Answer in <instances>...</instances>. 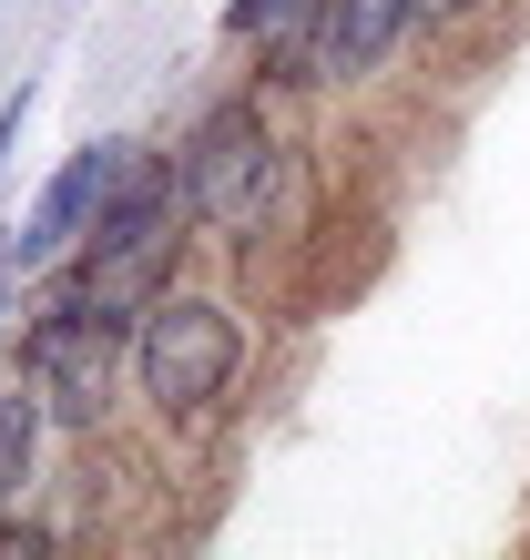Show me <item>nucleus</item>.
<instances>
[{
	"label": "nucleus",
	"mask_w": 530,
	"mask_h": 560,
	"mask_svg": "<svg viewBox=\"0 0 530 560\" xmlns=\"http://www.w3.org/2000/svg\"><path fill=\"white\" fill-rule=\"evenodd\" d=\"M51 439H61V428H51V408H42V387L11 368V387H0V510L42 489V448H51Z\"/></svg>",
	"instance_id": "39448f33"
},
{
	"label": "nucleus",
	"mask_w": 530,
	"mask_h": 560,
	"mask_svg": "<svg viewBox=\"0 0 530 560\" xmlns=\"http://www.w3.org/2000/svg\"><path fill=\"white\" fill-rule=\"evenodd\" d=\"M31 103H42V82H11V92H0V174H11V153H21V122H31Z\"/></svg>",
	"instance_id": "1a4fd4ad"
},
{
	"label": "nucleus",
	"mask_w": 530,
	"mask_h": 560,
	"mask_svg": "<svg viewBox=\"0 0 530 560\" xmlns=\"http://www.w3.org/2000/svg\"><path fill=\"white\" fill-rule=\"evenodd\" d=\"M11 285H21V276H11V266H0V316H11Z\"/></svg>",
	"instance_id": "9d476101"
},
{
	"label": "nucleus",
	"mask_w": 530,
	"mask_h": 560,
	"mask_svg": "<svg viewBox=\"0 0 530 560\" xmlns=\"http://www.w3.org/2000/svg\"><path fill=\"white\" fill-rule=\"evenodd\" d=\"M123 153H132V133H113V143H72V153L42 174V194H31V205L0 224V266H11L21 285H31V276H51L61 255L92 235V205H103V184L123 174Z\"/></svg>",
	"instance_id": "20e7f679"
},
{
	"label": "nucleus",
	"mask_w": 530,
	"mask_h": 560,
	"mask_svg": "<svg viewBox=\"0 0 530 560\" xmlns=\"http://www.w3.org/2000/svg\"><path fill=\"white\" fill-rule=\"evenodd\" d=\"M500 0H418V42H470Z\"/></svg>",
	"instance_id": "0eeeda50"
},
{
	"label": "nucleus",
	"mask_w": 530,
	"mask_h": 560,
	"mask_svg": "<svg viewBox=\"0 0 530 560\" xmlns=\"http://www.w3.org/2000/svg\"><path fill=\"white\" fill-rule=\"evenodd\" d=\"M245 368H255V326H245V306L224 285L174 276L143 306V326H132V398H143V418L163 428V439L215 428L224 408H235Z\"/></svg>",
	"instance_id": "f03ea898"
},
{
	"label": "nucleus",
	"mask_w": 530,
	"mask_h": 560,
	"mask_svg": "<svg viewBox=\"0 0 530 560\" xmlns=\"http://www.w3.org/2000/svg\"><path fill=\"white\" fill-rule=\"evenodd\" d=\"M0 550H61V520H42V510H0Z\"/></svg>",
	"instance_id": "6e6552de"
},
{
	"label": "nucleus",
	"mask_w": 530,
	"mask_h": 560,
	"mask_svg": "<svg viewBox=\"0 0 530 560\" xmlns=\"http://www.w3.org/2000/svg\"><path fill=\"white\" fill-rule=\"evenodd\" d=\"M307 21H316V0H224V42L245 51V72L255 61H276L307 42Z\"/></svg>",
	"instance_id": "423d86ee"
},
{
	"label": "nucleus",
	"mask_w": 530,
	"mask_h": 560,
	"mask_svg": "<svg viewBox=\"0 0 530 560\" xmlns=\"http://www.w3.org/2000/svg\"><path fill=\"white\" fill-rule=\"evenodd\" d=\"M408 42H418V0H316L307 42L255 61V82L286 92V103H357Z\"/></svg>",
	"instance_id": "7ed1b4c3"
},
{
	"label": "nucleus",
	"mask_w": 530,
	"mask_h": 560,
	"mask_svg": "<svg viewBox=\"0 0 530 560\" xmlns=\"http://www.w3.org/2000/svg\"><path fill=\"white\" fill-rule=\"evenodd\" d=\"M296 103L265 92L255 72L205 92L174 133V163H184V214L215 255H265L296 224V194H307V143H296Z\"/></svg>",
	"instance_id": "f257e3e1"
}]
</instances>
